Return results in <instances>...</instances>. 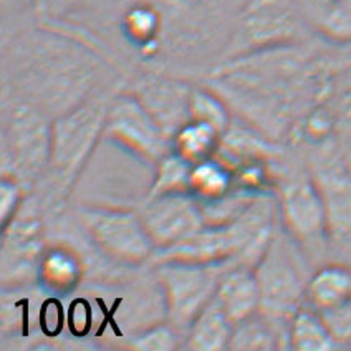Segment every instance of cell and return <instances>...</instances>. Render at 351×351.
<instances>
[{"instance_id":"cell-1","label":"cell","mask_w":351,"mask_h":351,"mask_svg":"<svg viewBox=\"0 0 351 351\" xmlns=\"http://www.w3.org/2000/svg\"><path fill=\"white\" fill-rule=\"evenodd\" d=\"M121 70L98 38L63 20L3 38L2 90L12 91L57 118L106 88L105 73Z\"/></svg>"},{"instance_id":"cell-2","label":"cell","mask_w":351,"mask_h":351,"mask_svg":"<svg viewBox=\"0 0 351 351\" xmlns=\"http://www.w3.org/2000/svg\"><path fill=\"white\" fill-rule=\"evenodd\" d=\"M337 69L303 42L221 62L207 85L217 90L250 126L282 134L292 119L325 101Z\"/></svg>"},{"instance_id":"cell-3","label":"cell","mask_w":351,"mask_h":351,"mask_svg":"<svg viewBox=\"0 0 351 351\" xmlns=\"http://www.w3.org/2000/svg\"><path fill=\"white\" fill-rule=\"evenodd\" d=\"M113 88H103L53 119L49 166L42 176V204L47 213L60 214L69 202L83 167L93 154L103 130Z\"/></svg>"},{"instance_id":"cell-4","label":"cell","mask_w":351,"mask_h":351,"mask_svg":"<svg viewBox=\"0 0 351 351\" xmlns=\"http://www.w3.org/2000/svg\"><path fill=\"white\" fill-rule=\"evenodd\" d=\"M53 119L35 103L2 90V176L27 187L38 184L49 166Z\"/></svg>"},{"instance_id":"cell-5","label":"cell","mask_w":351,"mask_h":351,"mask_svg":"<svg viewBox=\"0 0 351 351\" xmlns=\"http://www.w3.org/2000/svg\"><path fill=\"white\" fill-rule=\"evenodd\" d=\"M305 22L300 0H245L221 50V62L303 42Z\"/></svg>"},{"instance_id":"cell-6","label":"cell","mask_w":351,"mask_h":351,"mask_svg":"<svg viewBox=\"0 0 351 351\" xmlns=\"http://www.w3.org/2000/svg\"><path fill=\"white\" fill-rule=\"evenodd\" d=\"M235 262L191 263L179 261L154 262V277L165 298V320L182 337L199 313L213 302L227 270Z\"/></svg>"},{"instance_id":"cell-7","label":"cell","mask_w":351,"mask_h":351,"mask_svg":"<svg viewBox=\"0 0 351 351\" xmlns=\"http://www.w3.org/2000/svg\"><path fill=\"white\" fill-rule=\"evenodd\" d=\"M295 241L285 230L275 232L269 249L255 265L261 290V312L282 326L305 305L308 278L295 249Z\"/></svg>"},{"instance_id":"cell-8","label":"cell","mask_w":351,"mask_h":351,"mask_svg":"<svg viewBox=\"0 0 351 351\" xmlns=\"http://www.w3.org/2000/svg\"><path fill=\"white\" fill-rule=\"evenodd\" d=\"M78 221L103 257L136 269L153 261L156 245L147 234L139 210L110 206H80Z\"/></svg>"},{"instance_id":"cell-9","label":"cell","mask_w":351,"mask_h":351,"mask_svg":"<svg viewBox=\"0 0 351 351\" xmlns=\"http://www.w3.org/2000/svg\"><path fill=\"white\" fill-rule=\"evenodd\" d=\"M45 207L38 194H27L14 217L2 227L0 282L2 287L37 283L45 241Z\"/></svg>"},{"instance_id":"cell-10","label":"cell","mask_w":351,"mask_h":351,"mask_svg":"<svg viewBox=\"0 0 351 351\" xmlns=\"http://www.w3.org/2000/svg\"><path fill=\"white\" fill-rule=\"evenodd\" d=\"M103 139L153 166L173 149L171 138L126 88H119L111 98Z\"/></svg>"},{"instance_id":"cell-11","label":"cell","mask_w":351,"mask_h":351,"mask_svg":"<svg viewBox=\"0 0 351 351\" xmlns=\"http://www.w3.org/2000/svg\"><path fill=\"white\" fill-rule=\"evenodd\" d=\"M310 174L320 189L328 215V237L351 241V162L337 139L313 146Z\"/></svg>"},{"instance_id":"cell-12","label":"cell","mask_w":351,"mask_h":351,"mask_svg":"<svg viewBox=\"0 0 351 351\" xmlns=\"http://www.w3.org/2000/svg\"><path fill=\"white\" fill-rule=\"evenodd\" d=\"M278 219L295 244L322 250L328 241V215L312 174H298L278 184Z\"/></svg>"},{"instance_id":"cell-13","label":"cell","mask_w":351,"mask_h":351,"mask_svg":"<svg viewBox=\"0 0 351 351\" xmlns=\"http://www.w3.org/2000/svg\"><path fill=\"white\" fill-rule=\"evenodd\" d=\"M126 90L143 103L171 139L189 121L193 85L184 78L166 71H143L130 80Z\"/></svg>"},{"instance_id":"cell-14","label":"cell","mask_w":351,"mask_h":351,"mask_svg":"<svg viewBox=\"0 0 351 351\" xmlns=\"http://www.w3.org/2000/svg\"><path fill=\"white\" fill-rule=\"evenodd\" d=\"M139 214L156 250L167 249L184 241L207 224L201 201L191 193L146 197Z\"/></svg>"},{"instance_id":"cell-15","label":"cell","mask_w":351,"mask_h":351,"mask_svg":"<svg viewBox=\"0 0 351 351\" xmlns=\"http://www.w3.org/2000/svg\"><path fill=\"white\" fill-rule=\"evenodd\" d=\"M119 35L143 62L165 51L166 19L158 0H133L119 15Z\"/></svg>"},{"instance_id":"cell-16","label":"cell","mask_w":351,"mask_h":351,"mask_svg":"<svg viewBox=\"0 0 351 351\" xmlns=\"http://www.w3.org/2000/svg\"><path fill=\"white\" fill-rule=\"evenodd\" d=\"M85 262L73 247L65 244L47 245L38 263L37 285L53 297L73 293L83 283Z\"/></svg>"},{"instance_id":"cell-17","label":"cell","mask_w":351,"mask_h":351,"mask_svg":"<svg viewBox=\"0 0 351 351\" xmlns=\"http://www.w3.org/2000/svg\"><path fill=\"white\" fill-rule=\"evenodd\" d=\"M215 298L234 325L261 312V290L255 270L234 263L222 278Z\"/></svg>"},{"instance_id":"cell-18","label":"cell","mask_w":351,"mask_h":351,"mask_svg":"<svg viewBox=\"0 0 351 351\" xmlns=\"http://www.w3.org/2000/svg\"><path fill=\"white\" fill-rule=\"evenodd\" d=\"M351 300V269L341 263H328L310 275L305 305L325 313Z\"/></svg>"},{"instance_id":"cell-19","label":"cell","mask_w":351,"mask_h":351,"mask_svg":"<svg viewBox=\"0 0 351 351\" xmlns=\"http://www.w3.org/2000/svg\"><path fill=\"white\" fill-rule=\"evenodd\" d=\"M234 323L229 320L217 298L199 313L189 332L186 333L182 350L191 351H221L229 350L230 338H232Z\"/></svg>"},{"instance_id":"cell-20","label":"cell","mask_w":351,"mask_h":351,"mask_svg":"<svg viewBox=\"0 0 351 351\" xmlns=\"http://www.w3.org/2000/svg\"><path fill=\"white\" fill-rule=\"evenodd\" d=\"M289 350V326L270 320L262 312L234 325L229 350L232 351H270Z\"/></svg>"},{"instance_id":"cell-21","label":"cell","mask_w":351,"mask_h":351,"mask_svg":"<svg viewBox=\"0 0 351 351\" xmlns=\"http://www.w3.org/2000/svg\"><path fill=\"white\" fill-rule=\"evenodd\" d=\"M303 14L323 40L335 45L351 43V0H310Z\"/></svg>"},{"instance_id":"cell-22","label":"cell","mask_w":351,"mask_h":351,"mask_svg":"<svg viewBox=\"0 0 351 351\" xmlns=\"http://www.w3.org/2000/svg\"><path fill=\"white\" fill-rule=\"evenodd\" d=\"M341 348L322 313L303 305L289 323V350L328 351Z\"/></svg>"},{"instance_id":"cell-23","label":"cell","mask_w":351,"mask_h":351,"mask_svg":"<svg viewBox=\"0 0 351 351\" xmlns=\"http://www.w3.org/2000/svg\"><path fill=\"white\" fill-rule=\"evenodd\" d=\"M221 141L222 134L214 128L189 119L174 134L171 145H173L174 153L184 158L191 165H197V162L214 158L217 154Z\"/></svg>"},{"instance_id":"cell-24","label":"cell","mask_w":351,"mask_h":351,"mask_svg":"<svg viewBox=\"0 0 351 351\" xmlns=\"http://www.w3.org/2000/svg\"><path fill=\"white\" fill-rule=\"evenodd\" d=\"M234 187V171L217 156L193 166L189 191L201 202H210L224 197Z\"/></svg>"},{"instance_id":"cell-25","label":"cell","mask_w":351,"mask_h":351,"mask_svg":"<svg viewBox=\"0 0 351 351\" xmlns=\"http://www.w3.org/2000/svg\"><path fill=\"white\" fill-rule=\"evenodd\" d=\"M189 119L204 123L224 136L232 125V108L210 85H193L189 99Z\"/></svg>"},{"instance_id":"cell-26","label":"cell","mask_w":351,"mask_h":351,"mask_svg":"<svg viewBox=\"0 0 351 351\" xmlns=\"http://www.w3.org/2000/svg\"><path fill=\"white\" fill-rule=\"evenodd\" d=\"M193 166L173 149L162 156L154 166V179L146 197H158L171 193H191V173Z\"/></svg>"},{"instance_id":"cell-27","label":"cell","mask_w":351,"mask_h":351,"mask_svg":"<svg viewBox=\"0 0 351 351\" xmlns=\"http://www.w3.org/2000/svg\"><path fill=\"white\" fill-rule=\"evenodd\" d=\"M326 103L333 114L335 139L351 153V78H346V82L345 80L341 82L340 78V86L332 82V90Z\"/></svg>"},{"instance_id":"cell-28","label":"cell","mask_w":351,"mask_h":351,"mask_svg":"<svg viewBox=\"0 0 351 351\" xmlns=\"http://www.w3.org/2000/svg\"><path fill=\"white\" fill-rule=\"evenodd\" d=\"M182 337L166 320L153 323L141 332L134 333V337L128 341V348L141 351H171L182 348Z\"/></svg>"},{"instance_id":"cell-29","label":"cell","mask_w":351,"mask_h":351,"mask_svg":"<svg viewBox=\"0 0 351 351\" xmlns=\"http://www.w3.org/2000/svg\"><path fill=\"white\" fill-rule=\"evenodd\" d=\"M25 189H29L23 182L12 176H2L0 182V226H5L14 217L19 207L25 201Z\"/></svg>"},{"instance_id":"cell-30","label":"cell","mask_w":351,"mask_h":351,"mask_svg":"<svg viewBox=\"0 0 351 351\" xmlns=\"http://www.w3.org/2000/svg\"><path fill=\"white\" fill-rule=\"evenodd\" d=\"M65 320L66 315L60 305L58 297L47 295L42 310H40V332L45 337V340L58 337V333L65 326Z\"/></svg>"},{"instance_id":"cell-31","label":"cell","mask_w":351,"mask_h":351,"mask_svg":"<svg viewBox=\"0 0 351 351\" xmlns=\"http://www.w3.org/2000/svg\"><path fill=\"white\" fill-rule=\"evenodd\" d=\"M323 320L328 325L330 332L333 333L335 340L341 348L351 346V300L338 308L322 313Z\"/></svg>"},{"instance_id":"cell-32","label":"cell","mask_w":351,"mask_h":351,"mask_svg":"<svg viewBox=\"0 0 351 351\" xmlns=\"http://www.w3.org/2000/svg\"><path fill=\"white\" fill-rule=\"evenodd\" d=\"M91 306L86 300H75L71 303L69 313H66V323L70 326L71 333L77 337H85V335L91 330Z\"/></svg>"},{"instance_id":"cell-33","label":"cell","mask_w":351,"mask_h":351,"mask_svg":"<svg viewBox=\"0 0 351 351\" xmlns=\"http://www.w3.org/2000/svg\"><path fill=\"white\" fill-rule=\"evenodd\" d=\"M86 0H43V17L62 20L63 15L75 10Z\"/></svg>"},{"instance_id":"cell-34","label":"cell","mask_w":351,"mask_h":351,"mask_svg":"<svg viewBox=\"0 0 351 351\" xmlns=\"http://www.w3.org/2000/svg\"><path fill=\"white\" fill-rule=\"evenodd\" d=\"M25 10L37 12V0H2L3 19L20 15Z\"/></svg>"},{"instance_id":"cell-35","label":"cell","mask_w":351,"mask_h":351,"mask_svg":"<svg viewBox=\"0 0 351 351\" xmlns=\"http://www.w3.org/2000/svg\"><path fill=\"white\" fill-rule=\"evenodd\" d=\"M37 15L43 17V0H37Z\"/></svg>"},{"instance_id":"cell-36","label":"cell","mask_w":351,"mask_h":351,"mask_svg":"<svg viewBox=\"0 0 351 351\" xmlns=\"http://www.w3.org/2000/svg\"><path fill=\"white\" fill-rule=\"evenodd\" d=\"M348 63H351V60H350V62H348Z\"/></svg>"}]
</instances>
